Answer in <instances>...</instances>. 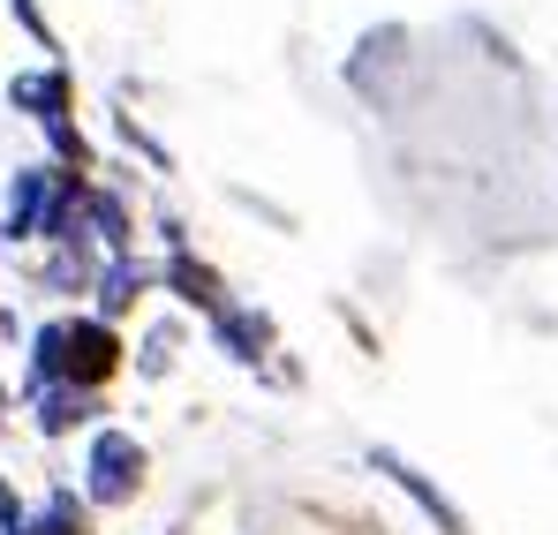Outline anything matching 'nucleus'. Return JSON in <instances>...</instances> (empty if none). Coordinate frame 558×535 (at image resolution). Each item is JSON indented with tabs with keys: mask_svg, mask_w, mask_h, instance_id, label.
<instances>
[{
	"mask_svg": "<svg viewBox=\"0 0 558 535\" xmlns=\"http://www.w3.org/2000/svg\"><path fill=\"white\" fill-rule=\"evenodd\" d=\"M144 446L129 438V430H98L92 438V460H84V475H92V506H129L136 490H144Z\"/></svg>",
	"mask_w": 558,
	"mask_h": 535,
	"instance_id": "f257e3e1",
	"label": "nucleus"
},
{
	"mask_svg": "<svg viewBox=\"0 0 558 535\" xmlns=\"http://www.w3.org/2000/svg\"><path fill=\"white\" fill-rule=\"evenodd\" d=\"M113 369H121V340H113V325H106V317H69V325H61V385L98 392Z\"/></svg>",
	"mask_w": 558,
	"mask_h": 535,
	"instance_id": "f03ea898",
	"label": "nucleus"
},
{
	"mask_svg": "<svg viewBox=\"0 0 558 535\" xmlns=\"http://www.w3.org/2000/svg\"><path fill=\"white\" fill-rule=\"evenodd\" d=\"M211 340H219L234 362H265V348H272V317H265V309H234V302H227V309L211 317Z\"/></svg>",
	"mask_w": 558,
	"mask_h": 535,
	"instance_id": "7ed1b4c3",
	"label": "nucleus"
},
{
	"mask_svg": "<svg viewBox=\"0 0 558 535\" xmlns=\"http://www.w3.org/2000/svg\"><path fill=\"white\" fill-rule=\"evenodd\" d=\"M38 400V430L46 438H69V430H84L98 415V392H84V385H46V392H31Z\"/></svg>",
	"mask_w": 558,
	"mask_h": 535,
	"instance_id": "20e7f679",
	"label": "nucleus"
},
{
	"mask_svg": "<svg viewBox=\"0 0 558 535\" xmlns=\"http://www.w3.org/2000/svg\"><path fill=\"white\" fill-rule=\"evenodd\" d=\"M371 467H377V475H392V483H400V490H408V498H415V506H423L446 535H468V521L438 498V490H430V483H423V475H415V467H408V460H400V452H371Z\"/></svg>",
	"mask_w": 558,
	"mask_h": 535,
	"instance_id": "39448f33",
	"label": "nucleus"
},
{
	"mask_svg": "<svg viewBox=\"0 0 558 535\" xmlns=\"http://www.w3.org/2000/svg\"><path fill=\"white\" fill-rule=\"evenodd\" d=\"M167 287L182 294L189 309H211V317L227 309V287H219V271H211V265H196L189 250H174V265H167Z\"/></svg>",
	"mask_w": 558,
	"mask_h": 535,
	"instance_id": "423d86ee",
	"label": "nucleus"
},
{
	"mask_svg": "<svg viewBox=\"0 0 558 535\" xmlns=\"http://www.w3.org/2000/svg\"><path fill=\"white\" fill-rule=\"evenodd\" d=\"M144 287H151V271L129 265V257H113V265L98 271V317H121V309H136V302H144Z\"/></svg>",
	"mask_w": 558,
	"mask_h": 535,
	"instance_id": "0eeeda50",
	"label": "nucleus"
},
{
	"mask_svg": "<svg viewBox=\"0 0 558 535\" xmlns=\"http://www.w3.org/2000/svg\"><path fill=\"white\" fill-rule=\"evenodd\" d=\"M23 535H92V506H76V490H46V506L23 521Z\"/></svg>",
	"mask_w": 558,
	"mask_h": 535,
	"instance_id": "6e6552de",
	"label": "nucleus"
},
{
	"mask_svg": "<svg viewBox=\"0 0 558 535\" xmlns=\"http://www.w3.org/2000/svg\"><path fill=\"white\" fill-rule=\"evenodd\" d=\"M15 106H31L38 121H61L69 113V84L61 76H15Z\"/></svg>",
	"mask_w": 558,
	"mask_h": 535,
	"instance_id": "1a4fd4ad",
	"label": "nucleus"
},
{
	"mask_svg": "<svg viewBox=\"0 0 558 535\" xmlns=\"http://www.w3.org/2000/svg\"><path fill=\"white\" fill-rule=\"evenodd\" d=\"M174 348H182V332H174V325H159V332L144 340V377H159V369L174 362Z\"/></svg>",
	"mask_w": 558,
	"mask_h": 535,
	"instance_id": "9d476101",
	"label": "nucleus"
},
{
	"mask_svg": "<svg viewBox=\"0 0 558 535\" xmlns=\"http://www.w3.org/2000/svg\"><path fill=\"white\" fill-rule=\"evenodd\" d=\"M23 521H31V513H23V506H15V490L0 483V535H23Z\"/></svg>",
	"mask_w": 558,
	"mask_h": 535,
	"instance_id": "9b49d317",
	"label": "nucleus"
},
{
	"mask_svg": "<svg viewBox=\"0 0 558 535\" xmlns=\"http://www.w3.org/2000/svg\"><path fill=\"white\" fill-rule=\"evenodd\" d=\"M0 408H8V385H0Z\"/></svg>",
	"mask_w": 558,
	"mask_h": 535,
	"instance_id": "f8f14e48",
	"label": "nucleus"
}]
</instances>
